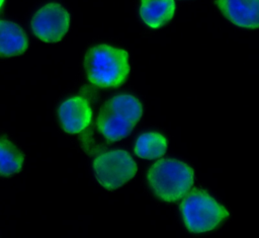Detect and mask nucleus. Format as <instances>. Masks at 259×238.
Segmentation results:
<instances>
[{
    "label": "nucleus",
    "mask_w": 259,
    "mask_h": 238,
    "mask_svg": "<svg viewBox=\"0 0 259 238\" xmlns=\"http://www.w3.org/2000/svg\"><path fill=\"white\" fill-rule=\"evenodd\" d=\"M88 80L102 88L118 87L124 83L128 72L126 51L105 44L90 48L84 59Z\"/></svg>",
    "instance_id": "f257e3e1"
},
{
    "label": "nucleus",
    "mask_w": 259,
    "mask_h": 238,
    "mask_svg": "<svg viewBox=\"0 0 259 238\" xmlns=\"http://www.w3.org/2000/svg\"><path fill=\"white\" fill-rule=\"evenodd\" d=\"M143 114L141 102L128 94L115 95L101 107L97 129L108 142L118 141L134 130Z\"/></svg>",
    "instance_id": "f03ea898"
},
{
    "label": "nucleus",
    "mask_w": 259,
    "mask_h": 238,
    "mask_svg": "<svg viewBox=\"0 0 259 238\" xmlns=\"http://www.w3.org/2000/svg\"><path fill=\"white\" fill-rule=\"evenodd\" d=\"M148 182L163 201L174 202L184 196L193 184V170L176 159H160L148 171Z\"/></svg>",
    "instance_id": "7ed1b4c3"
},
{
    "label": "nucleus",
    "mask_w": 259,
    "mask_h": 238,
    "mask_svg": "<svg viewBox=\"0 0 259 238\" xmlns=\"http://www.w3.org/2000/svg\"><path fill=\"white\" fill-rule=\"evenodd\" d=\"M180 211L186 228L193 233L214 229L229 212L202 189L193 188L180 204Z\"/></svg>",
    "instance_id": "20e7f679"
},
{
    "label": "nucleus",
    "mask_w": 259,
    "mask_h": 238,
    "mask_svg": "<svg viewBox=\"0 0 259 238\" xmlns=\"http://www.w3.org/2000/svg\"><path fill=\"white\" fill-rule=\"evenodd\" d=\"M95 177L106 189L113 190L131 180L138 167L128 152L112 150L99 154L93 162Z\"/></svg>",
    "instance_id": "39448f33"
},
{
    "label": "nucleus",
    "mask_w": 259,
    "mask_h": 238,
    "mask_svg": "<svg viewBox=\"0 0 259 238\" xmlns=\"http://www.w3.org/2000/svg\"><path fill=\"white\" fill-rule=\"evenodd\" d=\"M70 15L58 3H49L39 8L31 19L34 35L45 43L61 41L69 29Z\"/></svg>",
    "instance_id": "423d86ee"
},
{
    "label": "nucleus",
    "mask_w": 259,
    "mask_h": 238,
    "mask_svg": "<svg viewBox=\"0 0 259 238\" xmlns=\"http://www.w3.org/2000/svg\"><path fill=\"white\" fill-rule=\"evenodd\" d=\"M63 130L69 134H77L88 127L92 117L89 102L80 96L65 100L58 110Z\"/></svg>",
    "instance_id": "0eeeda50"
},
{
    "label": "nucleus",
    "mask_w": 259,
    "mask_h": 238,
    "mask_svg": "<svg viewBox=\"0 0 259 238\" xmlns=\"http://www.w3.org/2000/svg\"><path fill=\"white\" fill-rule=\"evenodd\" d=\"M223 15L237 26L259 28V0H217Z\"/></svg>",
    "instance_id": "6e6552de"
},
{
    "label": "nucleus",
    "mask_w": 259,
    "mask_h": 238,
    "mask_svg": "<svg viewBox=\"0 0 259 238\" xmlns=\"http://www.w3.org/2000/svg\"><path fill=\"white\" fill-rule=\"evenodd\" d=\"M27 46L26 34L18 24L0 20V57L8 58L21 55Z\"/></svg>",
    "instance_id": "1a4fd4ad"
},
{
    "label": "nucleus",
    "mask_w": 259,
    "mask_h": 238,
    "mask_svg": "<svg viewBox=\"0 0 259 238\" xmlns=\"http://www.w3.org/2000/svg\"><path fill=\"white\" fill-rule=\"evenodd\" d=\"M175 12L174 0H141L140 14L144 22L158 28L169 22Z\"/></svg>",
    "instance_id": "9d476101"
},
{
    "label": "nucleus",
    "mask_w": 259,
    "mask_h": 238,
    "mask_svg": "<svg viewBox=\"0 0 259 238\" xmlns=\"http://www.w3.org/2000/svg\"><path fill=\"white\" fill-rule=\"evenodd\" d=\"M167 150L166 138L157 132L142 134L135 145V153L143 159L162 157Z\"/></svg>",
    "instance_id": "9b49d317"
},
{
    "label": "nucleus",
    "mask_w": 259,
    "mask_h": 238,
    "mask_svg": "<svg viewBox=\"0 0 259 238\" xmlns=\"http://www.w3.org/2000/svg\"><path fill=\"white\" fill-rule=\"evenodd\" d=\"M24 160L23 154L8 139L0 138V175L9 176L17 173Z\"/></svg>",
    "instance_id": "f8f14e48"
},
{
    "label": "nucleus",
    "mask_w": 259,
    "mask_h": 238,
    "mask_svg": "<svg viewBox=\"0 0 259 238\" xmlns=\"http://www.w3.org/2000/svg\"><path fill=\"white\" fill-rule=\"evenodd\" d=\"M3 3H4V0H0V9H1V7H2Z\"/></svg>",
    "instance_id": "ddd939ff"
}]
</instances>
